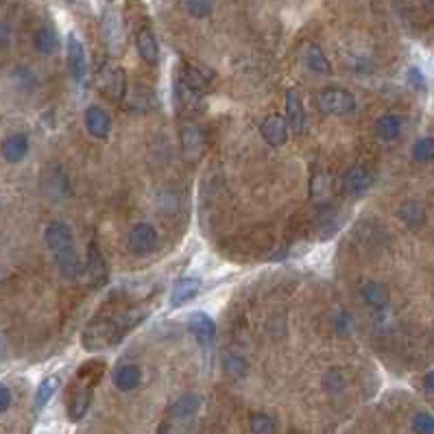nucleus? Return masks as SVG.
<instances>
[{
  "instance_id": "f257e3e1",
  "label": "nucleus",
  "mask_w": 434,
  "mask_h": 434,
  "mask_svg": "<svg viewBox=\"0 0 434 434\" xmlns=\"http://www.w3.org/2000/svg\"><path fill=\"white\" fill-rule=\"evenodd\" d=\"M149 316L147 308H129L121 314H113L105 321H94L83 332V347L85 350H103L107 345L118 343L127 332L140 326Z\"/></svg>"
},
{
  "instance_id": "f03ea898",
  "label": "nucleus",
  "mask_w": 434,
  "mask_h": 434,
  "mask_svg": "<svg viewBox=\"0 0 434 434\" xmlns=\"http://www.w3.org/2000/svg\"><path fill=\"white\" fill-rule=\"evenodd\" d=\"M44 243L50 249L57 267H60L64 277H77L81 271V262L74 249V238H72V229L62 223V221H52L46 225L44 231Z\"/></svg>"
},
{
  "instance_id": "7ed1b4c3",
  "label": "nucleus",
  "mask_w": 434,
  "mask_h": 434,
  "mask_svg": "<svg viewBox=\"0 0 434 434\" xmlns=\"http://www.w3.org/2000/svg\"><path fill=\"white\" fill-rule=\"evenodd\" d=\"M316 107L328 116H347L356 109V96L343 88H326L316 94Z\"/></svg>"
},
{
  "instance_id": "20e7f679",
  "label": "nucleus",
  "mask_w": 434,
  "mask_h": 434,
  "mask_svg": "<svg viewBox=\"0 0 434 434\" xmlns=\"http://www.w3.org/2000/svg\"><path fill=\"white\" fill-rule=\"evenodd\" d=\"M42 190L50 201H66L72 194L70 179L66 175V170L60 164H52L44 170L42 175Z\"/></svg>"
},
{
  "instance_id": "39448f33",
  "label": "nucleus",
  "mask_w": 434,
  "mask_h": 434,
  "mask_svg": "<svg viewBox=\"0 0 434 434\" xmlns=\"http://www.w3.org/2000/svg\"><path fill=\"white\" fill-rule=\"evenodd\" d=\"M157 229L151 223H138L129 229V236H127V245L129 251L135 255H147L151 251H155L157 247Z\"/></svg>"
},
{
  "instance_id": "423d86ee",
  "label": "nucleus",
  "mask_w": 434,
  "mask_h": 434,
  "mask_svg": "<svg viewBox=\"0 0 434 434\" xmlns=\"http://www.w3.org/2000/svg\"><path fill=\"white\" fill-rule=\"evenodd\" d=\"M179 140H182V153L188 162H194L204 155L206 151V131L201 125L196 123H186L182 127V133H179Z\"/></svg>"
},
{
  "instance_id": "0eeeda50",
  "label": "nucleus",
  "mask_w": 434,
  "mask_h": 434,
  "mask_svg": "<svg viewBox=\"0 0 434 434\" xmlns=\"http://www.w3.org/2000/svg\"><path fill=\"white\" fill-rule=\"evenodd\" d=\"M188 328L194 334L196 343L206 350V354H210V350L214 347V338H216V323L212 316L206 312H192L188 319Z\"/></svg>"
},
{
  "instance_id": "6e6552de",
  "label": "nucleus",
  "mask_w": 434,
  "mask_h": 434,
  "mask_svg": "<svg viewBox=\"0 0 434 434\" xmlns=\"http://www.w3.org/2000/svg\"><path fill=\"white\" fill-rule=\"evenodd\" d=\"M83 123H85V129L88 133L101 142H107L109 135H111V116L99 107V105H90L83 113Z\"/></svg>"
},
{
  "instance_id": "1a4fd4ad",
  "label": "nucleus",
  "mask_w": 434,
  "mask_h": 434,
  "mask_svg": "<svg viewBox=\"0 0 434 434\" xmlns=\"http://www.w3.org/2000/svg\"><path fill=\"white\" fill-rule=\"evenodd\" d=\"M371 186L373 177L365 166H352L343 177V192L350 196H362Z\"/></svg>"
},
{
  "instance_id": "9d476101",
  "label": "nucleus",
  "mask_w": 434,
  "mask_h": 434,
  "mask_svg": "<svg viewBox=\"0 0 434 434\" xmlns=\"http://www.w3.org/2000/svg\"><path fill=\"white\" fill-rule=\"evenodd\" d=\"M66 55H68V68L74 81H83L85 72H88V60H85V48L81 40L70 33L66 42Z\"/></svg>"
},
{
  "instance_id": "9b49d317",
  "label": "nucleus",
  "mask_w": 434,
  "mask_h": 434,
  "mask_svg": "<svg viewBox=\"0 0 434 434\" xmlns=\"http://www.w3.org/2000/svg\"><path fill=\"white\" fill-rule=\"evenodd\" d=\"M260 133H262L265 142H269L271 147H282L288 142V121L282 118L279 113H271L260 125Z\"/></svg>"
},
{
  "instance_id": "f8f14e48",
  "label": "nucleus",
  "mask_w": 434,
  "mask_h": 434,
  "mask_svg": "<svg viewBox=\"0 0 434 434\" xmlns=\"http://www.w3.org/2000/svg\"><path fill=\"white\" fill-rule=\"evenodd\" d=\"M201 291V279L199 277H182L177 279V284L172 286V293H170V306L172 308H179L186 306L190 299H194Z\"/></svg>"
},
{
  "instance_id": "ddd939ff",
  "label": "nucleus",
  "mask_w": 434,
  "mask_h": 434,
  "mask_svg": "<svg viewBox=\"0 0 434 434\" xmlns=\"http://www.w3.org/2000/svg\"><path fill=\"white\" fill-rule=\"evenodd\" d=\"M111 382L113 386L123 391V393H129V391H135L142 382V369L138 365H123L113 371L111 375Z\"/></svg>"
},
{
  "instance_id": "4468645a",
  "label": "nucleus",
  "mask_w": 434,
  "mask_h": 434,
  "mask_svg": "<svg viewBox=\"0 0 434 434\" xmlns=\"http://www.w3.org/2000/svg\"><path fill=\"white\" fill-rule=\"evenodd\" d=\"M107 275H109V271H107L105 257H103L99 245L92 243V245L88 247V277H90V282H92L96 288H101V286L107 282Z\"/></svg>"
},
{
  "instance_id": "2eb2a0df",
  "label": "nucleus",
  "mask_w": 434,
  "mask_h": 434,
  "mask_svg": "<svg viewBox=\"0 0 434 434\" xmlns=\"http://www.w3.org/2000/svg\"><path fill=\"white\" fill-rule=\"evenodd\" d=\"M125 88H127V79L121 68L109 66L103 70V92L107 96H111L113 101H121L125 96Z\"/></svg>"
},
{
  "instance_id": "dca6fc26",
  "label": "nucleus",
  "mask_w": 434,
  "mask_h": 434,
  "mask_svg": "<svg viewBox=\"0 0 434 434\" xmlns=\"http://www.w3.org/2000/svg\"><path fill=\"white\" fill-rule=\"evenodd\" d=\"M286 121H288V127H293L295 131H301L306 125V109L297 90L286 92Z\"/></svg>"
},
{
  "instance_id": "f3484780",
  "label": "nucleus",
  "mask_w": 434,
  "mask_h": 434,
  "mask_svg": "<svg viewBox=\"0 0 434 434\" xmlns=\"http://www.w3.org/2000/svg\"><path fill=\"white\" fill-rule=\"evenodd\" d=\"M135 46H138V55L142 57L149 66H157L160 64V46L155 35L151 33V28H142L135 38Z\"/></svg>"
},
{
  "instance_id": "a211bd4d",
  "label": "nucleus",
  "mask_w": 434,
  "mask_h": 434,
  "mask_svg": "<svg viewBox=\"0 0 434 434\" xmlns=\"http://www.w3.org/2000/svg\"><path fill=\"white\" fill-rule=\"evenodd\" d=\"M0 153L9 164H18L26 157L28 153V138L24 133H11L9 138H5L3 147H0Z\"/></svg>"
},
{
  "instance_id": "6ab92c4d",
  "label": "nucleus",
  "mask_w": 434,
  "mask_h": 434,
  "mask_svg": "<svg viewBox=\"0 0 434 434\" xmlns=\"http://www.w3.org/2000/svg\"><path fill=\"white\" fill-rule=\"evenodd\" d=\"M201 408V397L199 395H182L175 404L170 406V421H188L196 415Z\"/></svg>"
},
{
  "instance_id": "aec40b11",
  "label": "nucleus",
  "mask_w": 434,
  "mask_h": 434,
  "mask_svg": "<svg viewBox=\"0 0 434 434\" xmlns=\"http://www.w3.org/2000/svg\"><path fill=\"white\" fill-rule=\"evenodd\" d=\"M206 92H201L196 88H192V85H188L186 81H177V101L179 105L186 109V111H201L206 107Z\"/></svg>"
},
{
  "instance_id": "412c9836",
  "label": "nucleus",
  "mask_w": 434,
  "mask_h": 434,
  "mask_svg": "<svg viewBox=\"0 0 434 434\" xmlns=\"http://www.w3.org/2000/svg\"><path fill=\"white\" fill-rule=\"evenodd\" d=\"M304 62L312 72H319V74H332V66L330 60L323 55V50L316 46V44H306L304 48Z\"/></svg>"
},
{
  "instance_id": "4be33fe9",
  "label": "nucleus",
  "mask_w": 434,
  "mask_h": 434,
  "mask_svg": "<svg viewBox=\"0 0 434 434\" xmlns=\"http://www.w3.org/2000/svg\"><path fill=\"white\" fill-rule=\"evenodd\" d=\"M90 404H92V386H85V389H79L70 404H68V417L72 421H81L85 415L90 411Z\"/></svg>"
},
{
  "instance_id": "5701e85b",
  "label": "nucleus",
  "mask_w": 434,
  "mask_h": 434,
  "mask_svg": "<svg viewBox=\"0 0 434 434\" xmlns=\"http://www.w3.org/2000/svg\"><path fill=\"white\" fill-rule=\"evenodd\" d=\"M401 118L397 113H384L378 118L375 123V133H378L380 140L384 142H391V140H397L401 135Z\"/></svg>"
},
{
  "instance_id": "b1692460",
  "label": "nucleus",
  "mask_w": 434,
  "mask_h": 434,
  "mask_svg": "<svg viewBox=\"0 0 434 434\" xmlns=\"http://www.w3.org/2000/svg\"><path fill=\"white\" fill-rule=\"evenodd\" d=\"M360 295L371 308H384L389 304V291L380 282H365L360 288Z\"/></svg>"
},
{
  "instance_id": "393cba45",
  "label": "nucleus",
  "mask_w": 434,
  "mask_h": 434,
  "mask_svg": "<svg viewBox=\"0 0 434 434\" xmlns=\"http://www.w3.org/2000/svg\"><path fill=\"white\" fill-rule=\"evenodd\" d=\"M103 31H105V40L109 44V48L116 52L121 48V42H123V24H121V18L116 11H109L105 16V22H103Z\"/></svg>"
},
{
  "instance_id": "a878e982",
  "label": "nucleus",
  "mask_w": 434,
  "mask_h": 434,
  "mask_svg": "<svg viewBox=\"0 0 434 434\" xmlns=\"http://www.w3.org/2000/svg\"><path fill=\"white\" fill-rule=\"evenodd\" d=\"M33 44H35L40 55H52L57 50V46H60V40H57V33L52 31V28L42 26L33 38Z\"/></svg>"
},
{
  "instance_id": "bb28decb",
  "label": "nucleus",
  "mask_w": 434,
  "mask_h": 434,
  "mask_svg": "<svg viewBox=\"0 0 434 434\" xmlns=\"http://www.w3.org/2000/svg\"><path fill=\"white\" fill-rule=\"evenodd\" d=\"M57 389H60V378H57V375H48V378H44L35 391V406L44 408L46 404L52 399V395L57 393Z\"/></svg>"
},
{
  "instance_id": "cd10ccee",
  "label": "nucleus",
  "mask_w": 434,
  "mask_h": 434,
  "mask_svg": "<svg viewBox=\"0 0 434 434\" xmlns=\"http://www.w3.org/2000/svg\"><path fill=\"white\" fill-rule=\"evenodd\" d=\"M323 389L332 395H338L347 389V373L343 369H330L323 375Z\"/></svg>"
},
{
  "instance_id": "c85d7f7f",
  "label": "nucleus",
  "mask_w": 434,
  "mask_h": 434,
  "mask_svg": "<svg viewBox=\"0 0 434 434\" xmlns=\"http://www.w3.org/2000/svg\"><path fill=\"white\" fill-rule=\"evenodd\" d=\"M249 425H251V434H277V423L267 413H253Z\"/></svg>"
},
{
  "instance_id": "c756f323",
  "label": "nucleus",
  "mask_w": 434,
  "mask_h": 434,
  "mask_svg": "<svg viewBox=\"0 0 434 434\" xmlns=\"http://www.w3.org/2000/svg\"><path fill=\"white\" fill-rule=\"evenodd\" d=\"M332 326H334V332L338 336H352L354 328H356V321H354V316L347 310H338L334 314V319H332Z\"/></svg>"
},
{
  "instance_id": "7c9ffc66",
  "label": "nucleus",
  "mask_w": 434,
  "mask_h": 434,
  "mask_svg": "<svg viewBox=\"0 0 434 434\" xmlns=\"http://www.w3.org/2000/svg\"><path fill=\"white\" fill-rule=\"evenodd\" d=\"M423 208L421 204H417V201H406L401 208H399V218L406 223V225H419L423 223Z\"/></svg>"
},
{
  "instance_id": "2f4dec72",
  "label": "nucleus",
  "mask_w": 434,
  "mask_h": 434,
  "mask_svg": "<svg viewBox=\"0 0 434 434\" xmlns=\"http://www.w3.org/2000/svg\"><path fill=\"white\" fill-rule=\"evenodd\" d=\"M184 7L192 18H208L214 9V0H184Z\"/></svg>"
},
{
  "instance_id": "473e14b6",
  "label": "nucleus",
  "mask_w": 434,
  "mask_h": 434,
  "mask_svg": "<svg viewBox=\"0 0 434 434\" xmlns=\"http://www.w3.org/2000/svg\"><path fill=\"white\" fill-rule=\"evenodd\" d=\"M413 157L419 162H432L434 160V138H419L413 144Z\"/></svg>"
},
{
  "instance_id": "72a5a7b5",
  "label": "nucleus",
  "mask_w": 434,
  "mask_h": 434,
  "mask_svg": "<svg viewBox=\"0 0 434 434\" xmlns=\"http://www.w3.org/2000/svg\"><path fill=\"white\" fill-rule=\"evenodd\" d=\"M413 432L415 434H434V417L430 413H417L413 417Z\"/></svg>"
},
{
  "instance_id": "f704fd0d",
  "label": "nucleus",
  "mask_w": 434,
  "mask_h": 434,
  "mask_svg": "<svg viewBox=\"0 0 434 434\" xmlns=\"http://www.w3.org/2000/svg\"><path fill=\"white\" fill-rule=\"evenodd\" d=\"M225 369H227V373L240 378V375H245V371H247V360L238 354H227L225 356Z\"/></svg>"
},
{
  "instance_id": "c9c22d12",
  "label": "nucleus",
  "mask_w": 434,
  "mask_h": 434,
  "mask_svg": "<svg viewBox=\"0 0 434 434\" xmlns=\"http://www.w3.org/2000/svg\"><path fill=\"white\" fill-rule=\"evenodd\" d=\"M406 79H408V83L413 85V88H417V90H421L423 85H425V79H423V74H421V70L419 68H408V74H406Z\"/></svg>"
},
{
  "instance_id": "e433bc0d",
  "label": "nucleus",
  "mask_w": 434,
  "mask_h": 434,
  "mask_svg": "<svg viewBox=\"0 0 434 434\" xmlns=\"http://www.w3.org/2000/svg\"><path fill=\"white\" fill-rule=\"evenodd\" d=\"M9 406H11V391L5 384H0V413H5Z\"/></svg>"
},
{
  "instance_id": "4c0bfd02",
  "label": "nucleus",
  "mask_w": 434,
  "mask_h": 434,
  "mask_svg": "<svg viewBox=\"0 0 434 434\" xmlns=\"http://www.w3.org/2000/svg\"><path fill=\"white\" fill-rule=\"evenodd\" d=\"M157 434H179V432L175 430V423H172V421H164V423L157 428Z\"/></svg>"
},
{
  "instance_id": "58836bf2",
  "label": "nucleus",
  "mask_w": 434,
  "mask_h": 434,
  "mask_svg": "<svg viewBox=\"0 0 434 434\" xmlns=\"http://www.w3.org/2000/svg\"><path fill=\"white\" fill-rule=\"evenodd\" d=\"M9 38H11V33H9V26L0 22V46H5V44L9 42Z\"/></svg>"
},
{
  "instance_id": "ea45409f",
  "label": "nucleus",
  "mask_w": 434,
  "mask_h": 434,
  "mask_svg": "<svg viewBox=\"0 0 434 434\" xmlns=\"http://www.w3.org/2000/svg\"><path fill=\"white\" fill-rule=\"evenodd\" d=\"M423 386H425V391L434 393V371H430L425 378H423Z\"/></svg>"
},
{
  "instance_id": "a19ab883",
  "label": "nucleus",
  "mask_w": 434,
  "mask_h": 434,
  "mask_svg": "<svg viewBox=\"0 0 434 434\" xmlns=\"http://www.w3.org/2000/svg\"><path fill=\"white\" fill-rule=\"evenodd\" d=\"M0 360H3V350H0Z\"/></svg>"
}]
</instances>
